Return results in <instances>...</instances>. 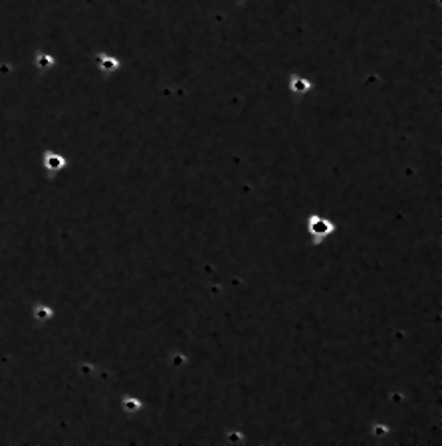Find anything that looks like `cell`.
I'll use <instances>...</instances> for the list:
<instances>
[{
	"instance_id": "6da1fadb",
	"label": "cell",
	"mask_w": 442,
	"mask_h": 446,
	"mask_svg": "<svg viewBox=\"0 0 442 446\" xmlns=\"http://www.w3.org/2000/svg\"><path fill=\"white\" fill-rule=\"evenodd\" d=\"M308 230H310V234L313 236L315 242H321L325 236H329L331 232L335 230V226H333V222H329L328 218L313 215L308 218Z\"/></svg>"
},
{
	"instance_id": "7a4b0ae2",
	"label": "cell",
	"mask_w": 442,
	"mask_h": 446,
	"mask_svg": "<svg viewBox=\"0 0 442 446\" xmlns=\"http://www.w3.org/2000/svg\"><path fill=\"white\" fill-rule=\"evenodd\" d=\"M290 87H292V91H295V93H306V91L311 89V83L308 82V80H304V78H299V76H292Z\"/></svg>"
},
{
	"instance_id": "3957f363",
	"label": "cell",
	"mask_w": 442,
	"mask_h": 446,
	"mask_svg": "<svg viewBox=\"0 0 442 446\" xmlns=\"http://www.w3.org/2000/svg\"><path fill=\"white\" fill-rule=\"evenodd\" d=\"M373 432H375L377 436H385V434L389 432V427H387V425H375V427H373Z\"/></svg>"
}]
</instances>
